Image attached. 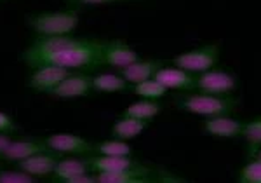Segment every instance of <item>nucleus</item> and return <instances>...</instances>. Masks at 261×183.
Here are the masks:
<instances>
[{"label": "nucleus", "instance_id": "f257e3e1", "mask_svg": "<svg viewBox=\"0 0 261 183\" xmlns=\"http://www.w3.org/2000/svg\"><path fill=\"white\" fill-rule=\"evenodd\" d=\"M105 45L107 44H103V42L81 40L79 44L71 45V48L56 51V53L40 58L33 68H39L42 65H56L68 68V70H73V68H96L105 63Z\"/></svg>", "mask_w": 261, "mask_h": 183}, {"label": "nucleus", "instance_id": "f03ea898", "mask_svg": "<svg viewBox=\"0 0 261 183\" xmlns=\"http://www.w3.org/2000/svg\"><path fill=\"white\" fill-rule=\"evenodd\" d=\"M28 23L40 37H58L73 32L79 18L73 12H49V14L32 16Z\"/></svg>", "mask_w": 261, "mask_h": 183}, {"label": "nucleus", "instance_id": "7ed1b4c3", "mask_svg": "<svg viewBox=\"0 0 261 183\" xmlns=\"http://www.w3.org/2000/svg\"><path fill=\"white\" fill-rule=\"evenodd\" d=\"M181 108L188 110L192 113H197V116L216 117L231 112L235 108V101L211 95H197L181 101Z\"/></svg>", "mask_w": 261, "mask_h": 183}, {"label": "nucleus", "instance_id": "20e7f679", "mask_svg": "<svg viewBox=\"0 0 261 183\" xmlns=\"http://www.w3.org/2000/svg\"><path fill=\"white\" fill-rule=\"evenodd\" d=\"M218 58V48L216 45H207V48H200L197 51L185 53L174 59L176 66L183 68V70L190 72V74H202L205 70H211L216 63Z\"/></svg>", "mask_w": 261, "mask_h": 183}, {"label": "nucleus", "instance_id": "39448f33", "mask_svg": "<svg viewBox=\"0 0 261 183\" xmlns=\"http://www.w3.org/2000/svg\"><path fill=\"white\" fill-rule=\"evenodd\" d=\"M235 84H237V80L233 75L216 70L202 72L195 80V86L205 91L207 95H226L235 87Z\"/></svg>", "mask_w": 261, "mask_h": 183}, {"label": "nucleus", "instance_id": "423d86ee", "mask_svg": "<svg viewBox=\"0 0 261 183\" xmlns=\"http://www.w3.org/2000/svg\"><path fill=\"white\" fill-rule=\"evenodd\" d=\"M70 74L68 68L56 66V65H42L37 68V72L30 79V87L40 93H50L63 79H66Z\"/></svg>", "mask_w": 261, "mask_h": 183}, {"label": "nucleus", "instance_id": "0eeeda50", "mask_svg": "<svg viewBox=\"0 0 261 183\" xmlns=\"http://www.w3.org/2000/svg\"><path fill=\"white\" fill-rule=\"evenodd\" d=\"M45 145L49 147V150L56 152V154H84V152L94 150V145H91L87 140L65 133L49 136L45 140Z\"/></svg>", "mask_w": 261, "mask_h": 183}, {"label": "nucleus", "instance_id": "6e6552de", "mask_svg": "<svg viewBox=\"0 0 261 183\" xmlns=\"http://www.w3.org/2000/svg\"><path fill=\"white\" fill-rule=\"evenodd\" d=\"M92 89V79L86 75H68L63 79L54 89H50V95L58 98H79L89 95Z\"/></svg>", "mask_w": 261, "mask_h": 183}, {"label": "nucleus", "instance_id": "1a4fd4ad", "mask_svg": "<svg viewBox=\"0 0 261 183\" xmlns=\"http://www.w3.org/2000/svg\"><path fill=\"white\" fill-rule=\"evenodd\" d=\"M161 84H164L167 89H193L197 77H193L190 72L183 68H159L153 75Z\"/></svg>", "mask_w": 261, "mask_h": 183}, {"label": "nucleus", "instance_id": "9d476101", "mask_svg": "<svg viewBox=\"0 0 261 183\" xmlns=\"http://www.w3.org/2000/svg\"><path fill=\"white\" fill-rule=\"evenodd\" d=\"M58 161H60L58 155L39 152V154H33L30 157H27V159L19 161L18 166H19L21 171L30 173L32 176H47V174L54 171Z\"/></svg>", "mask_w": 261, "mask_h": 183}, {"label": "nucleus", "instance_id": "9b49d317", "mask_svg": "<svg viewBox=\"0 0 261 183\" xmlns=\"http://www.w3.org/2000/svg\"><path fill=\"white\" fill-rule=\"evenodd\" d=\"M103 61L115 68H125L133 63L138 61V54L134 53L129 45L122 44V42H110L105 45L103 51Z\"/></svg>", "mask_w": 261, "mask_h": 183}, {"label": "nucleus", "instance_id": "f8f14e48", "mask_svg": "<svg viewBox=\"0 0 261 183\" xmlns=\"http://www.w3.org/2000/svg\"><path fill=\"white\" fill-rule=\"evenodd\" d=\"M47 145L40 142H30V140H24V142H11L9 147L0 154L6 163H19V161L27 159L33 154H39V152L47 150Z\"/></svg>", "mask_w": 261, "mask_h": 183}, {"label": "nucleus", "instance_id": "ddd939ff", "mask_svg": "<svg viewBox=\"0 0 261 183\" xmlns=\"http://www.w3.org/2000/svg\"><path fill=\"white\" fill-rule=\"evenodd\" d=\"M92 171H122V169L134 168L136 163L129 159V155H101L87 159Z\"/></svg>", "mask_w": 261, "mask_h": 183}, {"label": "nucleus", "instance_id": "4468645a", "mask_svg": "<svg viewBox=\"0 0 261 183\" xmlns=\"http://www.w3.org/2000/svg\"><path fill=\"white\" fill-rule=\"evenodd\" d=\"M159 68H162L161 61H140V59H138L133 65L122 68V77L127 80L129 84H138V82H143V80L153 77Z\"/></svg>", "mask_w": 261, "mask_h": 183}, {"label": "nucleus", "instance_id": "2eb2a0df", "mask_svg": "<svg viewBox=\"0 0 261 183\" xmlns=\"http://www.w3.org/2000/svg\"><path fill=\"white\" fill-rule=\"evenodd\" d=\"M205 129H207V133L213 136L233 138V136H239L242 133L244 127L239 121H233V119L223 117V116H216V117H211L207 122H205Z\"/></svg>", "mask_w": 261, "mask_h": 183}, {"label": "nucleus", "instance_id": "dca6fc26", "mask_svg": "<svg viewBox=\"0 0 261 183\" xmlns=\"http://www.w3.org/2000/svg\"><path fill=\"white\" fill-rule=\"evenodd\" d=\"M89 163L81 159H60L54 168V180L56 181H68L70 178L79 176V174H86L89 171Z\"/></svg>", "mask_w": 261, "mask_h": 183}, {"label": "nucleus", "instance_id": "f3484780", "mask_svg": "<svg viewBox=\"0 0 261 183\" xmlns=\"http://www.w3.org/2000/svg\"><path fill=\"white\" fill-rule=\"evenodd\" d=\"M148 171L143 168H129L122 169V171H101L96 176L98 183H133V181H141V174H146Z\"/></svg>", "mask_w": 261, "mask_h": 183}, {"label": "nucleus", "instance_id": "a211bd4d", "mask_svg": "<svg viewBox=\"0 0 261 183\" xmlns=\"http://www.w3.org/2000/svg\"><path fill=\"white\" fill-rule=\"evenodd\" d=\"M145 119H133V117H124L122 121L115 122L112 129V134L115 136L117 140H130L136 138L138 134L143 133V129L146 127Z\"/></svg>", "mask_w": 261, "mask_h": 183}, {"label": "nucleus", "instance_id": "6ab92c4d", "mask_svg": "<svg viewBox=\"0 0 261 183\" xmlns=\"http://www.w3.org/2000/svg\"><path fill=\"white\" fill-rule=\"evenodd\" d=\"M92 89L98 93H119L127 89V80L122 75L113 74H101L92 79Z\"/></svg>", "mask_w": 261, "mask_h": 183}, {"label": "nucleus", "instance_id": "aec40b11", "mask_svg": "<svg viewBox=\"0 0 261 183\" xmlns=\"http://www.w3.org/2000/svg\"><path fill=\"white\" fill-rule=\"evenodd\" d=\"M161 110L159 103L151 101V98L143 101H136V103L129 105L127 110L124 112V117H133V119H145V121H150L151 117H155Z\"/></svg>", "mask_w": 261, "mask_h": 183}, {"label": "nucleus", "instance_id": "412c9836", "mask_svg": "<svg viewBox=\"0 0 261 183\" xmlns=\"http://www.w3.org/2000/svg\"><path fill=\"white\" fill-rule=\"evenodd\" d=\"M130 91H134L136 95H140L143 98H159V96H164L167 91V87L164 84L159 82L157 79H146L143 82H138V84H133Z\"/></svg>", "mask_w": 261, "mask_h": 183}, {"label": "nucleus", "instance_id": "4be33fe9", "mask_svg": "<svg viewBox=\"0 0 261 183\" xmlns=\"http://www.w3.org/2000/svg\"><path fill=\"white\" fill-rule=\"evenodd\" d=\"M94 150L99 152L101 155H129L130 154V147L127 143H124V140L99 143Z\"/></svg>", "mask_w": 261, "mask_h": 183}, {"label": "nucleus", "instance_id": "5701e85b", "mask_svg": "<svg viewBox=\"0 0 261 183\" xmlns=\"http://www.w3.org/2000/svg\"><path fill=\"white\" fill-rule=\"evenodd\" d=\"M244 136H246V140L251 143V148L254 150V148H258L261 145V119H256V121L249 122L246 127L242 129Z\"/></svg>", "mask_w": 261, "mask_h": 183}, {"label": "nucleus", "instance_id": "b1692460", "mask_svg": "<svg viewBox=\"0 0 261 183\" xmlns=\"http://www.w3.org/2000/svg\"><path fill=\"white\" fill-rule=\"evenodd\" d=\"M35 176L27 171H0V183H33Z\"/></svg>", "mask_w": 261, "mask_h": 183}, {"label": "nucleus", "instance_id": "393cba45", "mask_svg": "<svg viewBox=\"0 0 261 183\" xmlns=\"http://www.w3.org/2000/svg\"><path fill=\"white\" fill-rule=\"evenodd\" d=\"M241 181H249V183H261V159L256 163L247 164L242 169Z\"/></svg>", "mask_w": 261, "mask_h": 183}, {"label": "nucleus", "instance_id": "a878e982", "mask_svg": "<svg viewBox=\"0 0 261 183\" xmlns=\"http://www.w3.org/2000/svg\"><path fill=\"white\" fill-rule=\"evenodd\" d=\"M18 131V126L7 113L0 112V133H14Z\"/></svg>", "mask_w": 261, "mask_h": 183}, {"label": "nucleus", "instance_id": "bb28decb", "mask_svg": "<svg viewBox=\"0 0 261 183\" xmlns=\"http://www.w3.org/2000/svg\"><path fill=\"white\" fill-rule=\"evenodd\" d=\"M92 181H94V178L87 176V173H86V174H79V176L70 178L66 183H92Z\"/></svg>", "mask_w": 261, "mask_h": 183}, {"label": "nucleus", "instance_id": "cd10ccee", "mask_svg": "<svg viewBox=\"0 0 261 183\" xmlns=\"http://www.w3.org/2000/svg\"><path fill=\"white\" fill-rule=\"evenodd\" d=\"M11 143V138L7 134H0V154H2L4 150H6L7 147H9Z\"/></svg>", "mask_w": 261, "mask_h": 183}, {"label": "nucleus", "instance_id": "c85d7f7f", "mask_svg": "<svg viewBox=\"0 0 261 183\" xmlns=\"http://www.w3.org/2000/svg\"><path fill=\"white\" fill-rule=\"evenodd\" d=\"M79 4H89V6H94V4H105V2H112V0H75Z\"/></svg>", "mask_w": 261, "mask_h": 183}]
</instances>
